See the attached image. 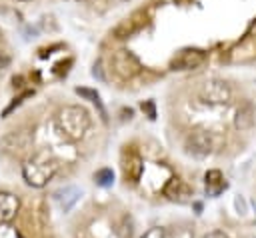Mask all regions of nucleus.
<instances>
[{
    "mask_svg": "<svg viewBox=\"0 0 256 238\" xmlns=\"http://www.w3.org/2000/svg\"><path fill=\"white\" fill-rule=\"evenodd\" d=\"M90 124H92V120H90L88 110L82 108V106H76V104L64 106L58 112V116H56V128H58V132L66 140H70V142L82 140L86 136V132L90 130Z\"/></svg>",
    "mask_w": 256,
    "mask_h": 238,
    "instance_id": "obj_1",
    "label": "nucleus"
},
{
    "mask_svg": "<svg viewBox=\"0 0 256 238\" xmlns=\"http://www.w3.org/2000/svg\"><path fill=\"white\" fill-rule=\"evenodd\" d=\"M58 172V160L48 152H36L22 164V178L32 188H44Z\"/></svg>",
    "mask_w": 256,
    "mask_h": 238,
    "instance_id": "obj_2",
    "label": "nucleus"
},
{
    "mask_svg": "<svg viewBox=\"0 0 256 238\" xmlns=\"http://www.w3.org/2000/svg\"><path fill=\"white\" fill-rule=\"evenodd\" d=\"M198 96L206 104H228L232 100V88L220 78H210L200 84Z\"/></svg>",
    "mask_w": 256,
    "mask_h": 238,
    "instance_id": "obj_3",
    "label": "nucleus"
},
{
    "mask_svg": "<svg viewBox=\"0 0 256 238\" xmlns=\"http://www.w3.org/2000/svg\"><path fill=\"white\" fill-rule=\"evenodd\" d=\"M214 148V140H212V134L208 130H192L188 136H186V150L194 156H206L210 154Z\"/></svg>",
    "mask_w": 256,
    "mask_h": 238,
    "instance_id": "obj_4",
    "label": "nucleus"
},
{
    "mask_svg": "<svg viewBox=\"0 0 256 238\" xmlns=\"http://www.w3.org/2000/svg\"><path fill=\"white\" fill-rule=\"evenodd\" d=\"M204 60H206V52L204 50H200V48H184L174 56L170 66L174 70H192V68H198Z\"/></svg>",
    "mask_w": 256,
    "mask_h": 238,
    "instance_id": "obj_5",
    "label": "nucleus"
},
{
    "mask_svg": "<svg viewBox=\"0 0 256 238\" xmlns=\"http://www.w3.org/2000/svg\"><path fill=\"white\" fill-rule=\"evenodd\" d=\"M112 68L120 78H130V76H134L138 72L140 64L128 50H118L112 56Z\"/></svg>",
    "mask_w": 256,
    "mask_h": 238,
    "instance_id": "obj_6",
    "label": "nucleus"
},
{
    "mask_svg": "<svg viewBox=\"0 0 256 238\" xmlns=\"http://www.w3.org/2000/svg\"><path fill=\"white\" fill-rule=\"evenodd\" d=\"M162 192H164V196H166L168 200H172V202H188L190 196H192L190 186H188L182 178H178V176H172V178L166 182V186H164Z\"/></svg>",
    "mask_w": 256,
    "mask_h": 238,
    "instance_id": "obj_7",
    "label": "nucleus"
},
{
    "mask_svg": "<svg viewBox=\"0 0 256 238\" xmlns=\"http://www.w3.org/2000/svg\"><path fill=\"white\" fill-rule=\"evenodd\" d=\"M20 210V198L12 192H0V224H8Z\"/></svg>",
    "mask_w": 256,
    "mask_h": 238,
    "instance_id": "obj_8",
    "label": "nucleus"
},
{
    "mask_svg": "<svg viewBox=\"0 0 256 238\" xmlns=\"http://www.w3.org/2000/svg\"><path fill=\"white\" fill-rule=\"evenodd\" d=\"M122 168H124V176H126V180H130V182H138L140 176H142L144 164H142V158H140L134 150H128V152L124 154V164H122Z\"/></svg>",
    "mask_w": 256,
    "mask_h": 238,
    "instance_id": "obj_9",
    "label": "nucleus"
},
{
    "mask_svg": "<svg viewBox=\"0 0 256 238\" xmlns=\"http://www.w3.org/2000/svg\"><path fill=\"white\" fill-rule=\"evenodd\" d=\"M204 186H206L208 196H220L228 188V182H226V178L222 176L220 170H208L204 174Z\"/></svg>",
    "mask_w": 256,
    "mask_h": 238,
    "instance_id": "obj_10",
    "label": "nucleus"
},
{
    "mask_svg": "<svg viewBox=\"0 0 256 238\" xmlns=\"http://www.w3.org/2000/svg\"><path fill=\"white\" fill-rule=\"evenodd\" d=\"M78 196H80V190L74 188V186H66V188H62V190H58V192L54 194V198L58 200V204L62 206L64 212H68V210L74 206V202L78 200Z\"/></svg>",
    "mask_w": 256,
    "mask_h": 238,
    "instance_id": "obj_11",
    "label": "nucleus"
},
{
    "mask_svg": "<svg viewBox=\"0 0 256 238\" xmlns=\"http://www.w3.org/2000/svg\"><path fill=\"white\" fill-rule=\"evenodd\" d=\"M252 122H254L252 106H250V104H244L242 108H238V112H236V120H234L236 128L246 130V128H250V126H252Z\"/></svg>",
    "mask_w": 256,
    "mask_h": 238,
    "instance_id": "obj_12",
    "label": "nucleus"
},
{
    "mask_svg": "<svg viewBox=\"0 0 256 238\" xmlns=\"http://www.w3.org/2000/svg\"><path fill=\"white\" fill-rule=\"evenodd\" d=\"M94 182L98 184V186H110L112 182H114V172L110 170V168H100L96 174H94Z\"/></svg>",
    "mask_w": 256,
    "mask_h": 238,
    "instance_id": "obj_13",
    "label": "nucleus"
},
{
    "mask_svg": "<svg viewBox=\"0 0 256 238\" xmlns=\"http://www.w3.org/2000/svg\"><path fill=\"white\" fill-rule=\"evenodd\" d=\"M140 238H170V232L166 228H160V226H154L150 230H146Z\"/></svg>",
    "mask_w": 256,
    "mask_h": 238,
    "instance_id": "obj_14",
    "label": "nucleus"
},
{
    "mask_svg": "<svg viewBox=\"0 0 256 238\" xmlns=\"http://www.w3.org/2000/svg\"><path fill=\"white\" fill-rule=\"evenodd\" d=\"M170 238H192V232L186 228H176V232H170Z\"/></svg>",
    "mask_w": 256,
    "mask_h": 238,
    "instance_id": "obj_15",
    "label": "nucleus"
},
{
    "mask_svg": "<svg viewBox=\"0 0 256 238\" xmlns=\"http://www.w3.org/2000/svg\"><path fill=\"white\" fill-rule=\"evenodd\" d=\"M202 238H228L224 232H220V230H214V232H208V234H204Z\"/></svg>",
    "mask_w": 256,
    "mask_h": 238,
    "instance_id": "obj_16",
    "label": "nucleus"
},
{
    "mask_svg": "<svg viewBox=\"0 0 256 238\" xmlns=\"http://www.w3.org/2000/svg\"><path fill=\"white\" fill-rule=\"evenodd\" d=\"M4 68H6V58H2V56H0V76H2Z\"/></svg>",
    "mask_w": 256,
    "mask_h": 238,
    "instance_id": "obj_17",
    "label": "nucleus"
},
{
    "mask_svg": "<svg viewBox=\"0 0 256 238\" xmlns=\"http://www.w3.org/2000/svg\"><path fill=\"white\" fill-rule=\"evenodd\" d=\"M0 40H2V30H0Z\"/></svg>",
    "mask_w": 256,
    "mask_h": 238,
    "instance_id": "obj_18",
    "label": "nucleus"
},
{
    "mask_svg": "<svg viewBox=\"0 0 256 238\" xmlns=\"http://www.w3.org/2000/svg\"><path fill=\"white\" fill-rule=\"evenodd\" d=\"M80 2H86V0H80Z\"/></svg>",
    "mask_w": 256,
    "mask_h": 238,
    "instance_id": "obj_19",
    "label": "nucleus"
}]
</instances>
